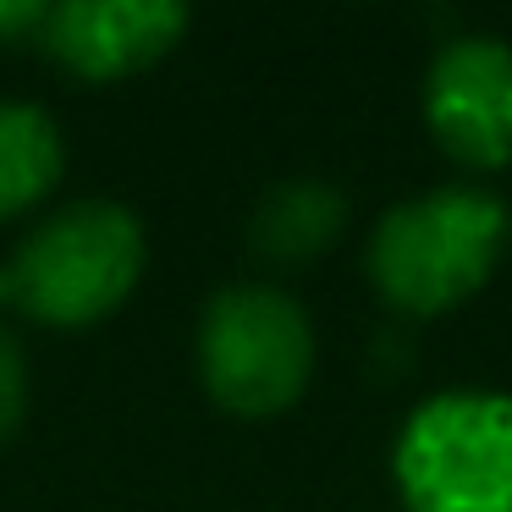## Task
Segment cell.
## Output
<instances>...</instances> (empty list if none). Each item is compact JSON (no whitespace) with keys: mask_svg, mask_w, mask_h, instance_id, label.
Wrapping results in <instances>:
<instances>
[{"mask_svg":"<svg viewBox=\"0 0 512 512\" xmlns=\"http://www.w3.org/2000/svg\"><path fill=\"white\" fill-rule=\"evenodd\" d=\"M144 265V221L116 199H78L23 232L6 265V298L50 331H89L133 298Z\"/></svg>","mask_w":512,"mask_h":512,"instance_id":"obj_1","label":"cell"},{"mask_svg":"<svg viewBox=\"0 0 512 512\" xmlns=\"http://www.w3.org/2000/svg\"><path fill=\"white\" fill-rule=\"evenodd\" d=\"M507 243V210L485 188H430L391 204L364 248L369 287L402 314H446L490 281Z\"/></svg>","mask_w":512,"mask_h":512,"instance_id":"obj_2","label":"cell"},{"mask_svg":"<svg viewBox=\"0 0 512 512\" xmlns=\"http://www.w3.org/2000/svg\"><path fill=\"white\" fill-rule=\"evenodd\" d=\"M199 386L221 413L276 419L309 391L314 325L292 292L270 281H232L199 309Z\"/></svg>","mask_w":512,"mask_h":512,"instance_id":"obj_3","label":"cell"},{"mask_svg":"<svg viewBox=\"0 0 512 512\" xmlns=\"http://www.w3.org/2000/svg\"><path fill=\"white\" fill-rule=\"evenodd\" d=\"M391 474L408 512H512V397H430L402 424Z\"/></svg>","mask_w":512,"mask_h":512,"instance_id":"obj_4","label":"cell"},{"mask_svg":"<svg viewBox=\"0 0 512 512\" xmlns=\"http://www.w3.org/2000/svg\"><path fill=\"white\" fill-rule=\"evenodd\" d=\"M424 122L446 160L496 171L512 160V45L463 34L435 50L424 72Z\"/></svg>","mask_w":512,"mask_h":512,"instance_id":"obj_5","label":"cell"},{"mask_svg":"<svg viewBox=\"0 0 512 512\" xmlns=\"http://www.w3.org/2000/svg\"><path fill=\"white\" fill-rule=\"evenodd\" d=\"M188 23L177 0H61L45 12L34 45L78 83H122L166 61Z\"/></svg>","mask_w":512,"mask_h":512,"instance_id":"obj_6","label":"cell"},{"mask_svg":"<svg viewBox=\"0 0 512 512\" xmlns=\"http://www.w3.org/2000/svg\"><path fill=\"white\" fill-rule=\"evenodd\" d=\"M347 232V193L320 177H287L254 204L248 215V248L276 270H303L331 254Z\"/></svg>","mask_w":512,"mask_h":512,"instance_id":"obj_7","label":"cell"},{"mask_svg":"<svg viewBox=\"0 0 512 512\" xmlns=\"http://www.w3.org/2000/svg\"><path fill=\"white\" fill-rule=\"evenodd\" d=\"M67 177V138L45 105L0 100V226L45 210Z\"/></svg>","mask_w":512,"mask_h":512,"instance_id":"obj_8","label":"cell"},{"mask_svg":"<svg viewBox=\"0 0 512 512\" xmlns=\"http://www.w3.org/2000/svg\"><path fill=\"white\" fill-rule=\"evenodd\" d=\"M28 419V353L23 336L0 320V446L12 441Z\"/></svg>","mask_w":512,"mask_h":512,"instance_id":"obj_9","label":"cell"},{"mask_svg":"<svg viewBox=\"0 0 512 512\" xmlns=\"http://www.w3.org/2000/svg\"><path fill=\"white\" fill-rule=\"evenodd\" d=\"M50 6H34V0H6L0 6V45H34L39 28H45Z\"/></svg>","mask_w":512,"mask_h":512,"instance_id":"obj_10","label":"cell"}]
</instances>
